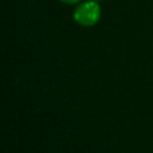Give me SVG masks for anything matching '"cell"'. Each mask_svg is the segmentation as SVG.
<instances>
[{
	"label": "cell",
	"instance_id": "cell-2",
	"mask_svg": "<svg viewBox=\"0 0 153 153\" xmlns=\"http://www.w3.org/2000/svg\"><path fill=\"white\" fill-rule=\"evenodd\" d=\"M62 3H66V4H75V3H79L81 0H61Z\"/></svg>",
	"mask_w": 153,
	"mask_h": 153
},
{
	"label": "cell",
	"instance_id": "cell-1",
	"mask_svg": "<svg viewBox=\"0 0 153 153\" xmlns=\"http://www.w3.org/2000/svg\"><path fill=\"white\" fill-rule=\"evenodd\" d=\"M101 18V7L98 1L82 3L74 11V20L83 27H91Z\"/></svg>",
	"mask_w": 153,
	"mask_h": 153
}]
</instances>
